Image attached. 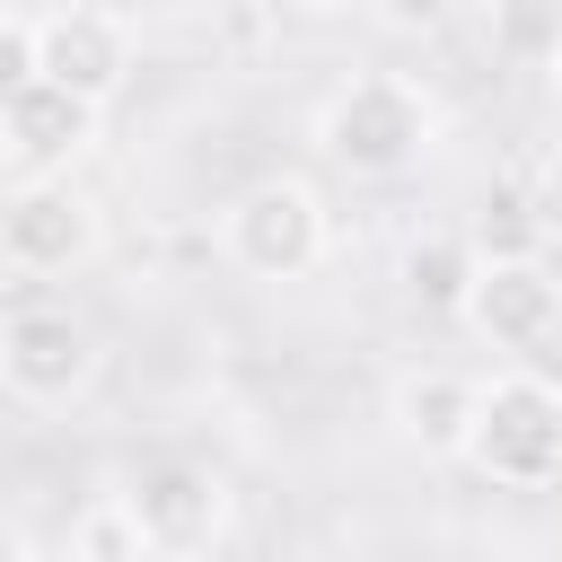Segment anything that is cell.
I'll list each match as a JSON object with an SVG mask.
<instances>
[{
	"label": "cell",
	"instance_id": "9",
	"mask_svg": "<svg viewBox=\"0 0 562 562\" xmlns=\"http://www.w3.org/2000/svg\"><path fill=\"white\" fill-rule=\"evenodd\" d=\"M35 44H44V79H61L97 105H114L132 79V18L123 9H97V0L35 9Z\"/></svg>",
	"mask_w": 562,
	"mask_h": 562
},
{
	"label": "cell",
	"instance_id": "4",
	"mask_svg": "<svg viewBox=\"0 0 562 562\" xmlns=\"http://www.w3.org/2000/svg\"><path fill=\"white\" fill-rule=\"evenodd\" d=\"M97 369H105V342L70 299H18L0 316V386H9V404L61 413V404H79L97 386Z\"/></svg>",
	"mask_w": 562,
	"mask_h": 562
},
{
	"label": "cell",
	"instance_id": "14",
	"mask_svg": "<svg viewBox=\"0 0 562 562\" xmlns=\"http://www.w3.org/2000/svg\"><path fill=\"white\" fill-rule=\"evenodd\" d=\"M18 79H44V44H35V9H9L0 18V88Z\"/></svg>",
	"mask_w": 562,
	"mask_h": 562
},
{
	"label": "cell",
	"instance_id": "3",
	"mask_svg": "<svg viewBox=\"0 0 562 562\" xmlns=\"http://www.w3.org/2000/svg\"><path fill=\"white\" fill-rule=\"evenodd\" d=\"M325 246H334V220L307 176H255L220 202V255L246 281H307Z\"/></svg>",
	"mask_w": 562,
	"mask_h": 562
},
{
	"label": "cell",
	"instance_id": "15",
	"mask_svg": "<svg viewBox=\"0 0 562 562\" xmlns=\"http://www.w3.org/2000/svg\"><path fill=\"white\" fill-rule=\"evenodd\" d=\"M544 105L562 114V35H553V53H544Z\"/></svg>",
	"mask_w": 562,
	"mask_h": 562
},
{
	"label": "cell",
	"instance_id": "13",
	"mask_svg": "<svg viewBox=\"0 0 562 562\" xmlns=\"http://www.w3.org/2000/svg\"><path fill=\"white\" fill-rule=\"evenodd\" d=\"M360 18H369L378 35H413V44H422V35H439V26L457 18V0H360Z\"/></svg>",
	"mask_w": 562,
	"mask_h": 562
},
{
	"label": "cell",
	"instance_id": "12",
	"mask_svg": "<svg viewBox=\"0 0 562 562\" xmlns=\"http://www.w3.org/2000/svg\"><path fill=\"white\" fill-rule=\"evenodd\" d=\"M61 562H149L132 501H123V492H97V501L70 518V536H61Z\"/></svg>",
	"mask_w": 562,
	"mask_h": 562
},
{
	"label": "cell",
	"instance_id": "10",
	"mask_svg": "<svg viewBox=\"0 0 562 562\" xmlns=\"http://www.w3.org/2000/svg\"><path fill=\"white\" fill-rule=\"evenodd\" d=\"M474 386H483V378L439 369V360L404 369V378L386 386V422H395V439H404L413 457H465V439H474Z\"/></svg>",
	"mask_w": 562,
	"mask_h": 562
},
{
	"label": "cell",
	"instance_id": "7",
	"mask_svg": "<svg viewBox=\"0 0 562 562\" xmlns=\"http://www.w3.org/2000/svg\"><path fill=\"white\" fill-rule=\"evenodd\" d=\"M105 132V105L61 88V79H18L0 88V158L9 176H70Z\"/></svg>",
	"mask_w": 562,
	"mask_h": 562
},
{
	"label": "cell",
	"instance_id": "5",
	"mask_svg": "<svg viewBox=\"0 0 562 562\" xmlns=\"http://www.w3.org/2000/svg\"><path fill=\"white\" fill-rule=\"evenodd\" d=\"M132 518H140V544L149 562H211L228 536H237V483L211 465V457H149L132 483H123Z\"/></svg>",
	"mask_w": 562,
	"mask_h": 562
},
{
	"label": "cell",
	"instance_id": "2",
	"mask_svg": "<svg viewBox=\"0 0 562 562\" xmlns=\"http://www.w3.org/2000/svg\"><path fill=\"white\" fill-rule=\"evenodd\" d=\"M465 465L501 492H544L562 483V386L544 369H492L474 386V439Z\"/></svg>",
	"mask_w": 562,
	"mask_h": 562
},
{
	"label": "cell",
	"instance_id": "16",
	"mask_svg": "<svg viewBox=\"0 0 562 562\" xmlns=\"http://www.w3.org/2000/svg\"><path fill=\"white\" fill-rule=\"evenodd\" d=\"M9 562H35V536L26 527H9Z\"/></svg>",
	"mask_w": 562,
	"mask_h": 562
},
{
	"label": "cell",
	"instance_id": "1",
	"mask_svg": "<svg viewBox=\"0 0 562 562\" xmlns=\"http://www.w3.org/2000/svg\"><path fill=\"white\" fill-rule=\"evenodd\" d=\"M316 149L351 184H395L439 149V97L404 70H351L316 105Z\"/></svg>",
	"mask_w": 562,
	"mask_h": 562
},
{
	"label": "cell",
	"instance_id": "11",
	"mask_svg": "<svg viewBox=\"0 0 562 562\" xmlns=\"http://www.w3.org/2000/svg\"><path fill=\"white\" fill-rule=\"evenodd\" d=\"M474 263H483V246H474L465 228H422V237L404 246L395 281H404V299H413V307H430V316H465Z\"/></svg>",
	"mask_w": 562,
	"mask_h": 562
},
{
	"label": "cell",
	"instance_id": "8",
	"mask_svg": "<svg viewBox=\"0 0 562 562\" xmlns=\"http://www.w3.org/2000/svg\"><path fill=\"white\" fill-rule=\"evenodd\" d=\"M465 334L492 351H536L562 334V272L544 255H483L465 290Z\"/></svg>",
	"mask_w": 562,
	"mask_h": 562
},
{
	"label": "cell",
	"instance_id": "6",
	"mask_svg": "<svg viewBox=\"0 0 562 562\" xmlns=\"http://www.w3.org/2000/svg\"><path fill=\"white\" fill-rule=\"evenodd\" d=\"M105 246V211L70 184V176H9L0 202V263L26 281H61L79 263H97Z\"/></svg>",
	"mask_w": 562,
	"mask_h": 562
}]
</instances>
